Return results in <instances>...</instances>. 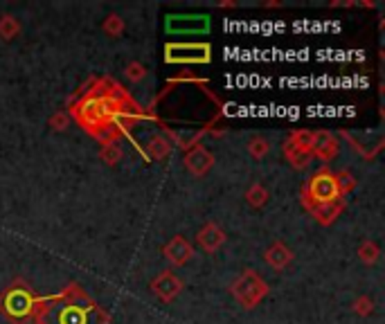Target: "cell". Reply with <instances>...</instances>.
<instances>
[{
  "label": "cell",
  "instance_id": "obj_1",
  "mask_svg": "<svg viewBox=\"0 0 385 324\" xmlns=\"http://www.w3.org/2000/svg\"><path fill=\"white\" fill-rule=\"evenodd\" d=\"M232 295L243 309H255L266 295H269V284H266L255 270L248 268L232 282Z\"/></svg>",
  "mask_w": 385,
  "mask_h": 324
},
{
  "label": "cell",
  "instance_id": "obj_2",
  "mask_svg": "<svg viewBox=\"0 0 385 324\" xmlns=\"http://www.w3.org/2000/svg\"><path fill=\"white\" fill-rule=\"evenodd\" d=\"M311 140H313L311 131H295L291 137H288L284 154H286L288 162H291L293 167L304 169L309 162H311V158H313V154H311Z\"/></svg>",
  "mask_w": 385,
  "mask_h": 324
},
{
  "label": "cell",
  "instance_id": "obj_3",
  "mask_svg": "<svg viewBox=\"0 0 385 324\" xmlns=\"http://www.w3.org/2000/svg\"><path fill=\"white\" fill-rule=\"evenodd\" d=\"M167 61L169 63H208L210 61V46L205 43H174L167 46Z\"/></svg>",
  "mask_w": 385,
  "mask_h": 324
},
{
  "label": "cell",
  "instance_id": "obj_4",
  "mask_svg": "<svg viewBox=\"0 0 385 324\" xmlns=\"http://www.w3.org/2000/svg\"><path fill=\"white\" fill-rule=\"evenodd\" d=\"M311 198L320 203H331L340 198V191L336 185V176H331L329 171H320L311 178Z\"/></svg>",
  "mask_w": 385,
  "mask_h": 324
},
{
  "label": "cell",
  "instance_id": "obj_5",
  "mask_svg": "<svg viewBox=\"0 0 385 324\" xmlns=\"http://www.w3.org/2000/svg\"><path fill=\"white\" fill-rule=\"evenodd\" d=\"M183 162H185V169L189 171L191 176L201 178V176H205L208 171L214 167V156L203 144H194L185 154Z\"/></svg>",
  "mask_w": 385,
  "mask_h": 324
},
{
  "label": "cell",
  "instance_id": "obj_6",
  "mask_svg": "<svg viewBox=\"0 0 385 324\" xmlns=\"http://www.w3.org/2000/svg\"><path fill=\"white\" fill-rule=\"evenodd\" d=\"M151 290L163 302H174L180 295V290H183V279L176 277L171 270H165L151 282Z\"/></svg>",
  "mask_w": 385,
  "mask_h": 324
},
{
  "label": "cell",
  "instance_id": "obj_7",
  "mask_svg": "<svg viewBox=\"0 0 385 324\" xmlns=\"http://www.w3.org/2000/svg\"><path fill=\"white\" fill-rule=\"evenodd\" d=\"M163 255L171 266L180 268V266H185L191 257H194V248H191V243L185 239L183 234H176L174 239L163 248Z\"/></svg>",
  "mask_w": 385,
  "mask_h": 324
},
{
  "label": "cell",
  "instance_id": "obj_8",
  "mask_svg": "<svg viewBox=\"0 0 385 324\" xmlns=\"http://www.w3.org/2000/svg\"><path fill=\"white\" fill-rule=\"evenodd\" d=\"M340 151V142L334 133L329 131H316L313 140H311V154L316 158H320L323 162H331Z\"/></svg>",
  "mask_w": 385,
  "mask_h": 324
},
{
  "label": "cell",
  "instance_id": "obj_9",
  "mask_svg": "<svg viewBox=\"0 0 385 324\" xmlns=\"http://www.w3.org/2000/svg\"><path fill=\"white\" fill-rule=\"evenodd\" d=\"M223 243H226V232L217 223H205L196 234V245L208 255H214Z\"/></svg>",
  "mask_w": 385,
  "mask_h": 324
},
{
  "label": "cell",
  "instance_id": "obj_10",
  "mask_svg": "<svg viewBox=\"0 0 385 324\" xmlns=\"http://www.w3.org/2000/svg\"><path fill=\"white\" fill-rule=\"evenodd\" d=\"M264 259H266V264H269L271 268L284 270V268L291 266V262H293V250L284 241H275V243H271L269 248H266Z\"/></svg>",
  "mask_w": 385,
  "mask_h": 324
},
{
  "label": "cell",
  "instance_id": "obj_11",
  "mask_svg": "<svg viewBox=\"0 0 385 324\" xmlns=\"http://www.w3.org/2000/svg\"><path fill=\"white\" fill-rule=\"evenodd\" d=\"M167 29L171 32H203L208 29V16H171L167 20Z\"/></svg>",
  "mask_w": 385,
  "mask_h": 324
},
{
  "label": "cell",
  "instance_id": "obj_12",
  "mask_svg": "<svg viewBox=\"0 0 385 324\" xmlns=\"http://www.w3.org/2000/svg\"><path fill=\"white\" fill-rule=\"evenodd\" d=\"M144 151H147V156H149V158H154V160H165V158L171 154V142H169V140H167L165 135L154 133V135H149V137H147Z\"/></svg>",
  "mask_w": 385,
  "mask_h": 324
},
{
  "label": "cell",
  "instance_id": "obj_13",
  "mask_svg": "<svg viewBox=\"0 0 385 324\" xmlns=\"http://www.w3.org/2000/svg\"><path fill=\"white\" fill-rule=\"evenodd\" d=\"M342 210H345V203H342L340 198H336V201H331V203H320V205H316L313 214H316V219L320 223L327 225L331 221H336Z\"/></svg>",
  "mask_w": 385,
  "mask_h": 324
},
{
  "label": "cell",
  "instance_id": "obj_14",
  "mask_svg": "<svg viewBox=\"0 0 385 324\" xmlns=\"http://www.w3.org/2000/svg\"><path fill=\"white\" fill-rule=\"evenodd\" d=\"M269 198H271L269 189H266L264 185H259V182H255V185H250L248 191H245V203H248L250 208H255V210L264 208V205L269 203Z\"/></svg>",
  "mask_w": 385,
  "mask_h": 324
},
{
  "label": "cell",
  "instance_id": "obj_15",
  "mask_svg": "<svg viewBox=\"0 0 385 324\" xmlns=\"http://www.w3.org/2000/svg\"><path fill=\"white\" fill-rule=\"evenodd\" d=\"M20 34V23L16 16H0V39L14 41Z\"/></svg>",
  "mask_w": 385,
  "mask_h": 324
},
{
  "label": "cell",
  "instance_id": "obj_16",
  "mask_svg": "<svg viewBox=\"0 0 385 324\" xmlns=\"http://www.w3.org/2000/svg\"><path fill=\"white\" fill-rule=\"evenodd\" d=\"M358 257H360V262L363 264H367V266H374L381 259V248L379 243H374V241H363L358 245Z\"/></svg>",
  "mask_w": 385,
  "mask_h": 324
},
{
  "label": "cell",
  "instance_id": "obj_17",
  "mask_svg": "<svg viewBox=\"0 0 385 324\" xmlns=\"http://www.w3.org/2000/svg\"><path fill=\"white\" fill-rule=\"evenodd\" d=\"M248 151H250V156L255 160H262V158L269 156L271 142L266 137H262V135H255V137H250V142H248Z\"/></svg>",
  "mask_w": 385,
  "mask_h": 324
},
{
  "label": "cell",
  "instance_id": "obj_18",
  "mask_svg": "<svg viewBox=\"0 0 385 324\" xmlns=\"http://www.w3.org/2000/svg\"><path fill=\"white\" fill-rule=\"evenodd\" d=\"M102 29H104V34H106V36H111V39L122 36V32H124V20H122V16L111 14L109 18L104 20Z\"/></svg>",
  "mask_w": 385,
  "mask_h": 324
},
{
  "label": "cell",
  "instance_id": "obj_19",
  "mask_svg": "<svg viewBox=\"0 0 385 324\" xmlns=\"http://www.w3.org/2000/svg\"><path fill=\"white\" fill-rule=\"evenodd\" d=\"M100 158L106 162V165H117V162L122 160V149L117 147V144H113V142H109V144H104L102 147V151H100Z\"/></svg>",
  "mask_w": 385,
  "mask_h": 324
},
{
  "label": "cell",
  "instance_id": "obj_20",
  "mask_svg": "<svg viewBox=\"0 0 385 324\" xmlns=\"http://www.w3.org/2000/svg\"><path fill=\"white\" fill-rule=\"evenodd\" d=\"M126 77L131 79L133 83L142 81V79L147 77V68L142 66L140 61H133V63H128V66H126Z\"/></svg>",
  "mask_w": 385,
  "mask_h": 324
},
{
  "label": "cell",
  "instance_id": "obj_21",
  "mask_svg": "<svg viewBox=\"0 0 385 324\" xmlns=\"http://www.w3.org/2000/svg\"><path fill=\"white\" fill-rule=\"evenodd\" d=\"M354 311L358 313V316H367V313L374 311V299L367 297V295H363L354 302Z\"/></svg>",
  "mask_w": 385,
  "mask_h": 324
}]
</instances>
